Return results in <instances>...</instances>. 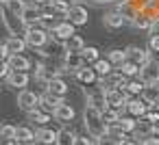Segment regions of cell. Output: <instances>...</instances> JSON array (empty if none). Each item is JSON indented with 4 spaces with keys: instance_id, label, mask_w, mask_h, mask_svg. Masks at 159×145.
<instances>
[{
    "instance_id": "cell-29",
    "label": "cell",
    "mask_w": 159,
    "mask_h": 145,
    "mask_svg": "<svg viewBox=\"0 0 159 145\" xmlns=\"http://www.w3.org/2000/svg\"><path fill=\"white\" fill-rule=\"evenodd\" d=\"M52 9H55V13H59V15L68 18V13H70V9H72V5H70V2H66V0H52Z\"/></svg>"
},
{
    "instance_id": "cell-31",
    "label": "cell",
    "mask_w": 159,
    "mask_h": 145,
    "mask_svg": "<svg viewBox=\"0 0 159 145\" xmlns=\"http://www.w3.org/2000/svg\"><path fill=\"white\" fill-rule=\"evenodd\" d=\"M29 117H31V121H35V123H48L50 121V113L48 110H33V113H29Z\"/></svg>"
},
{
    "instance_id": "cell-5",
    "label": "cell",
    "mask_w": 159,
    "mask_h": 145,
    "mask_svg": "<svg viewBox=\"0 0 159 145\" xmlns=\"http://www.w3.org/2000/svg\"><path fill=\"white\" fill-rule=\"evenodd\" d=\"M139 80H144V85H159V65H155L152 61L144 65L139 72Z\"/></svg>"
},
{
    "instance_id": "cell-15",
    "label": "cell",
    "mask_w": 159,
    "mask_h": 145,
    "mask_svg": "<svg viewBox=\"0 0 159 145\" xmlns=\"http://www.w3.org/2000/svg\"><path fill=\"white\" fill-rule=\"evenodd\" d=\"M63 104V97L61 95H55V93H46V95H42V106L48 110V113H55V108L57 106H61Z\"/></svg>"
},
{
    "instance_id": "cell-50",
    "label": "cell",
    "mask_w": 159,
    "mask_h": 145,
    "mask_svg": "<svg viewBox=\"0 0 159 145\" xmlns=\"http://www.w3.org/2000/svg\"><path fill=\"white\" fill-rule=\"evenodd\" d=\"M29 145H44V143H39V141H35V143H29Z\"/></svg>"
},
{
    "instance_id": "cell-34",
    "label": "cell",
    "mask_w": 159,
    "mask_h": 145,
    "mask_svg": "<svg viewBox=\"0 0 159 145\" xmlns=\"http://www.w3.org/2000/svg\"><path fill=\"white\" fill-rule=\"evenodd\" d=\"M152 128H155V123L146 119V121H139V123H137L135 132H137L139 136H150V134H152Z\"/></svg>"
},
{
    "instance_id": "cell-11",
    "label": "cell",
    "mask_w": 159,
    "mask_h": 145,
    "mask_svg": "<svg viewBox=\"0 0 159 145\" xmlns=\"http://www.w3.org/2000/svg\"><path fill=\"white\" fill-rule=\"evenodd\" d=\"M31 82L29 78V72H11V76L7 78V85L9 87H16V89H26V85Z\"/></svg>"
},
{
    "instance_id": "cell-35",
    "label": "cell",
    "mask_w": 159,
    "mask_h": 145,
    "mask_svg": "<svg viewBox=\"0 0 159 145\" xmlns=\"http://www.w3.org/2000/svg\"><path fill=\"white\" fill-rule=\"evenodd\" d=\"M120 128L124 130V132H135V128H137V121L133 119V117H120Z\"/></svg>"
},
{
    "instance_id": "cell-36",
    "label": "cell",
    "mask_w": 159,
    "mask_h": 145,
    "mask_svg": "<svg viewBox=\"0 0 159 145\" xmlns=\"http://www.w3.org/2000/svg\"><path fill=\"white\" fill-rule=\"evenodd\" d=\"M74 141H76V136H74L70 130H61V132H59L57 145H74Z\"/></svg>"
},
{
    "instance_id": "cell-2",
    "label": "cell",
    "mask_w": 159,
    "mask_h": 145,
    "mask_svg": "<svg viewBox=\"0 0 159 145\" xmlns=\"http://www.w3.org/2000/svg\"><path fill=\"white\" fill-rule=\"evenodd\" d=\"M18 106L26 113H33L42 106V97L35 93V91H29V89H22L18 93Z\"/></svg>"
},
{
    "instance_id": "cell-38",
    "label": "cell",
    "mask_w": 159,
    "mask_h": 145,
    "mask_svg": "<svg viewBox=\"0 0 159 145\" xmlns=\"http://www.w3.org/2000/svg\"><path fill=\"white\" fill-rule=\"evenodd\" d=\"M144 119H148V121H152V123H159V104L148 106V110H146Z\"/></svg>"
},
{
    "instance_id": "cell-24",
    "label": "cell",
    "mask_w": 159,
    "mask_h": 145,
    "mask_svg": "<svg viewBox=\"0 0 159 145\" xmlns=\"http://www.w3.org/2000/svg\"><path fill=\"white\" fill-rule=\"evenodd\" d=\"M83 48H85V41H83V37H79V35H72V37L66 41V50H68V52H83Z\"/></svg>"
},
{
    "instance_id": "cell-6",
    "label": "cell",
    "mask_w": 159,
    "mask_h": 145,
    "mask_svg": "<svg viewBox=\"0 0 159 145\" xmlns=\"http://www.w3.org/2000/svg\"><path fill=\"white\" fill-rule=\"evenodd\" d=\"M63 65H66V72H79L81 67H85V59H83V54L81 52H68L66 50V61H63Z\"/></svg>"
},
{
    "instance_id": "cell-7",
    "label": "cell",
    "mask_w": 159,
    "mask_h": 145,
    "mask_svg": "<svg viewBox=\"0 0 159 145\" xmlns=\"http://www.w3.org/2000/svg\"><path fill=\"white\" fill-rule=\"evenodd\" d=\"M22 24H24V28H29V26H35L39 20H42V11L37 9V5H29L26 9H24V13H22Z\"/></svg>"
},
{
    "instance_id": "cell-22",
    "label": "cell",
    "mask_w": 159,
    "mask_h": 145,
    "mask_svg": "<svg viewBox=\"0 0 159 145\" xmlns=\"http://www.w3.org/2000/svg\"><path fill=\"white\" fill-rule=\"evenodd\" d=\"M120 72H122L124 76H135V74L142 72V65H139L137 61H133V59H126V61L120 65Z\"/></svg>"
},
{
    "instance_id": "cell-40",
    "label": "cell",
    "mask_w": 159,
    "mask_h": 145,
    "mask_svg": "<svg viewBox=\"0 0 159 145\" xmlns=\"http://www.w3.org/2000/svg\"><path fill=\"white\" fill-rule=\"evenodd\" d=\"M102 117H105V121H107L109 126L120 121V115H118V110H116V108H107V110H102Z\"/></svg>"
},
{
    "instance_id": "cell-19",
    "label": "cell",
    "mask_w": 159,
    "mask_h": 145,
    "mask_svg": "<svg viewBox=\"0 0 159 145\" xmlns=\"http://www.w3.org/2000/svg\"><path fill=\"white\" fill-rule=\"evenodd\" d=\"M9 63H11L13 72H29V69H31V61H29L26 56H22V54H13V56L9 59Z\"/></svg>"
},
{
    "instance_id": "cell-16",
    "label": "cell",
    "mask_w": 159,
    "mask_h": 145,
    "mask_svg": "<svg viewBox=\"0 0 159 145\" xmlns=\"http://www.w3.org/2000/svg\"><path fill=\"white\" fill-rule=\"evenodd\" d=\"M37 141L44 143V145H57L59 132H55V130H50V128H42V130H37Z\"/></svg>"
},
{
    "instance_id": "cell-27",
    "label": "cell",
    "mask_w": 159,
    "mask_h": 145,
    "mask_svg": "<svg viewBox=\"0 0 159 145\" xmlns=\"http://www.w3.org/2000/svg\"><path fill=\"white\" fill-rule=\"evenodd\" d=\"M107 59L113 63V65H122L126 59H129V54H126V50H109V54H107Z\"/></svg>"
},
{
    "instance_id": "cell-45",
    "label": "cell",
    "mask_w": 159,
    "mask_h": 145,
    "mask_svg": "<svg viewBox=\"0 0 159 145\" xmlns=\"http://www.w3.org/2000/svg\"><path fill=\"white\" fill-rule=\"evenodd\" d=\"M150 33H152V35H159V20H155V22H152V28H150Z\"/></svg>"
},
{
    "instance_id": "cell-17",
    "label": "cell",
    "mask_w": 159,
    "mask_h": 145,
    "mask_svg": "<svg viewBox=\"0 0 159 145\" xmlns=\"http://www.w3.org/2000/svg\"><path fill=\"white\" fill-rule=\"evenodd\" d=\"M5 44L11 48V52H13V54L24 52V50H26V46H29V44H26V39H24V37H18V35H9V39H7Z\"/></svg>"
},
{
    "instance_id": "cell-42",
    "label": "cell",
    "mask_w": 159,
    "mask_h": 145,
    "mask_svg": "<svg viewBox=\"0 0 159 145\" xmlns=\"http://www.w3.org/2000/svg\"><path fill=\"white\" fill-rule=\"evenodd\" d=\"M148 48H150V52H159V35H152V37H150Z\"/></svg>"
},
{
    "instance_id": "cell-21",
    "label": "cell",
    "mask_w": 159,
    "mask_h": 145,
    "mask_svg": "<svg viewBox=\"0 0 159 145\" xmlns=\"http://www.w3.org/2000/svg\"><path fill=\"white\" fill-rule=\"evenodd\" d=\"M152 22H155V20H152L148 13H137L135 20H133V26L139 28V31H150V28H152Z\"/></svg>"
},
{
    "instance_id": "cell-20",
    "label": "cell",
    "mask_w": 159,
    "mask_h": 145,
    "mask_svg": "<svg viewBox=\"0 0 159 145\" xmlns=\"http://www.w3.org/2000/svg\"><path fill=\"white\" fill-rule=\"evenodd\" d=\"M96 69L94 67H81L79 72H76V78L83 82V85H94L96 82Z\"/></svg>"
},
{
    "instance_id": "cell-44",
    "label": "cell",
    "mask_w": 159,
    "mask_h": 145,
    "mask_svg": "<svg viewBox=\"0 0 159 145\" xmlns=\"http://www.w3.org/2000/svg\"><path fill=\"white\" fill-rule=\"evenodd\" d=\"M74 145H92V141H89L87 136H76V141H74Z\"/></svg>"
},
{
    "instance_id": "cell-49",
    "label": "cell",
    "mask_w": 159,
    "mask_h": 145,
    "mask_svg": "<svg viewBox=\"0 0 159 145\" xmlns=\"http://www.w3.org/2000/svg\"><path fill=\"white\" fill-rule=\"evenodd\" d=\"M94 2H113V0H94Z\"/></svg>"
},
{
    "instance_id": "cell-8",
    "label": "cell",
    "mask_w": 159,
    "mask_h": 145,
    "mask_svg": "<svg viewBox=\"0 0 159 145\" xmlns=\"http://www.w3.org/2000/svg\"><path fill=\"white\" fill-rule=\"evenodd\" d=\"M102 24H105L107 28L116 31V28H122V26L126 24V18H124L120 11H109V13L102 15Z\"/></svg>"
},
{
    "instance_id": "cell-25",
    "label": "cell",
    "mask_w": 159,
    "mask_h": 145,
    "mask_svg": "<svg viewBox=\"0 0 159 145\" xmlns=\"http://www.w3.org/2000/svg\"><path fill=\"white\" fill-rule=\"evenodd\" d=\"M111 61L107 59V61H102V59H98L96 63H94V69H96V74L100 76V78H107V76H111Z\"/></svg>"
},
{
    "instance_id": "cell-9",
    "label": "cell",
    "mask_w": 159,
    "mask_h": 145,
    "mask_svg": "<svg viewBox=\"0 0 159 145\" xmlns=\"http://www.w3.org/2000/svg\"><path fill=\"white\" fill-rule=\"evenodd\" d=\"M74 115H76V110H74V106L72 104H61V106H57L55 108V113H52V117L57 119V121H61V123H68V121H72L74 119Z\"/></svg>"
},
{
    "instance_id": "cell-32",
    "label": "cell",
    "mask_w": 159,
    "mask_h": 145,
    "mask_svg": "<svg viewBox=\"0 0 159 145\" xmlns=\"http://www.w3.org/2000/svg\"><path fill=\"white\" fill-rule=\"evenodd\" d=\"M16 132H18V126L5 123L2 130H0V136H2V141H16Z\"/></svg>"
},
{
    "instance_id": "cell-47",
    "label": "cell",
    "mask_w": 159,
    "mask_h": 145,
    "mask_svg": "<svg viewBox=\"0 0 159 145\" xmlns=\"http://www.w3.org/2000/svg\"><path fill=\"white\" fill-rule=\"evenodd\" d=\"M120 145H137V143H135V141H129V139H122Z\"/></svg>"
},
{
    "instance_id": "cell-18",
    "label": "cell",
    "mask_w": 159,
    "mask_h": 145,
    "mask_svg": "<svg viewBox=\"0 0 159 145\" xmlns=\"http://www.w3.org/2000/svg\"><path fill=\"white\" fill-rule=\"evenodd\" d=\"M16 141H20V143H33V141H37V132H33L29 126H18Z\"/></svg>"
},
{
    "instance_id": "cell-33",
    "label": "cell",
    "mask_w": 159,
    "mask_h": 145,
    "mask_svg": "<svg viewBox=\"0 0 159 145\" xmlns=\"http://www.w3.org/2000/svg\"><path fill=\"white\" fill-rule=\"evenodd\" d=\"M144 80H131L129 85H126V93L129 95H142V91H144Z\"/></svg>"
},
{
    "instance_id": "cell-37",
    "label": "cell",
    "mask_w": 159,
    "mask_h": 145,
    "mask_svg": "<svg viewBox=\"0 0 159 145\" xmlns=\"http://www.w3.org/2000/svg\"><path fill=\"white\" fill-rule=\"evenodd\" d=\"M39 24H42V28H46V31H55L59 22L55 20V15H42V20H39Z\"/></svg>"
},
{
    "instance_id": "cell-1",
    "label": "cell",
    "mask_w": 159,
    "mask_h": 145,
    "mask_svg": "<svg viewBox=\"0 0 159 145\" xmlns=\"http://www.w3.org/2000/svg\"><path fill=\"white\" fill-rule=\"evenodd\" d=\"M83 123H85V130H87V134L89 136H94V139H98V136H102V134H107V130H109V123L105 121V117H102V110L100 108H96L94 104H85V108H83Z\"/></svg>"
},
{
    "instance_id": "cell-26",
    "label": "cell",
    "mask_w": 159,
    "mask_h": 145,
    "mask_svg": "<svg viewBox=\"0 0 159 145\" xmlns=\"http://www.w3.org/2000/svg\"><path fill=\"white\" fill-rule=\"evenodd\" d=\"M55 78H59V74H57L55 69L44 67V65H39V67H37V80H44V82L48 85V82H50V80H55Z\"/></svg>"
},
{
    "instance_id": "cell-39",
    "label": "cell",
    "mask_w": 159,
    "mask_h": 145,
    "mask_svg": "<svg viewBox=\"0 0 159 145\" xmlns=\"http://www.w3.org/2000/svg\"><path fill=\"white\" fill-rule=\"evenodd\" d=\"M96 145H120V139H116L113 134H102V136H98L96 139Z\"/></svg>"
},
{
    "instance_id": "cell-4",
    "label": "cell",
    "mask_w": 159,
    "mask_h": 145,
    "mask_svg": "<svg viewBox=\"0 0 159 145\" xmlns=\"http://www.w3.org/2000/svg\"><path fill=\"white\" fill-rule=\"evenodd\" d=\"M72 35H74V24H72L70 20H68V22H59L57 28L52 31V37H55V41H59V44H66Z\"/></svg>"
},
{
    "instance_id": "cell-28",
    "label": "cell",
    "mask_w": 159,
    "mask_h": 145,
    "mask_svg": "<svg viewBox=\"0 0 159 145\" xmlns=\"http://www.w3.org/2000/svg\"><path fill=\"white\" fill-rule=\"evenodd\" d=\"M29 5L24 2V0H11V2L7 5V9H9V13H13L16 18H22V13H24V9H26Z\"/></svg>"
},
{
    "instance_id": "cell-10",
    "label": "cell",
    "mask_w": 159,
    "mask_h": 145,
    "mask_svg": "<svg viewBox=\"0 0 159 145\" xmlns=\"http://www.w3.org/2000/svg\"><path fill=\"white\" fill-rule=\"evenodd\" d=\"M68 18H70V22L74 26H85L87 24V9L85 7H79V5H72Z\"/></svg>"
},
{
    "instance_id": "cell-3",
    "label": "cell",
    "mask_w": 159,
    "mask_h": 145,
    "mask_svg": "<svg viewBox=\"0 0 159 145\" xmlns=\"http://www.w3.org/2000/svg\"><path fill=\"white\" fill-rule=\"evenodd\" d=\"M24 39L31 48H44L48 41V31L46 28H37V26H29L24 33Z\"/></svg>"
},
{
    "instance_id": "cell-48",
    "label": "cell",
    "mask_w": 159,
    "mask_h": 145,
    "mask_svg": "<svg viewBox=\"0 0 159 145\" xmlns=\"http://www.w3.org/2000/svg\"><path fill=\"white\" fill-rule=\"evenodd\" d=\"M0 2H2V7H7V5L11 2V0H0Z\"/></svg>"
},
{
    "instance_id": "cell-30",
    "label": "cell",
    "mask_w": 159,
    "mask_h": 145,
    "mask_svg": "<svg viewBox=\"0 0 159 145\" xmlns=\"http://www.w3.org/2000/svg\"><path fill=\"white\" fill-rule=\"evenodd\" d=\"M83 59H85V63H96L100 56H98V48H94V46H85L83 48Z\"/></svg>"
},
{
    "instance_id": "cell-23",
    "label": "cell",
    "mask_w": 159,
    "mask_h": 145,
    "mask_svg": "<svg viewBox=\"0 0 159 145\" xmlns=\"http://www.w3.org/2000/svg\"><path fill=\"white\" fill-rule=\"evenodd\" d=\"M46 87H48V91H50V93H55V95H61V97L68 93V85H66V80H61V78H55V80H50Z\"/></svg>"
},
{
    "instance_id": "cell-12",
    "label": "cell",
    "mask_w": 159,
    "mask_h": 145,
    "mask_svg": "<svg viewBox=\"0 0 159 145\" xmlns=\"http://www.w3.org/2000/svg\"><path fill=\"white\" fill-rule=\"evenodd\" d=\"M146 110H148V106H146L144 100H129L126 102V113L131 117H144Z\"/></svg>"
},
{
    "instance_id": "cell-43",
    "label": "cell",
    "mask_w": 159,
    "mask_h": 145,
    "mask_svg": "<svg viewBox=\"0 0 159 145\" xmlns=\"http://www.w3.org/2000/svg\"><path fill=\"white\" fill-rule=\"evenodd\" d=\"M142 145H159V136H155V134H150V136H144Z\"/></svg>"
},
{
    "instance_id": "cell-41",
    "label": "cell",
    "mask_w": 159,
    "mask_h": 145,
    "mask_svg": "<svg viewBox=\"0 0 159 145\" xmlns=\"http://www.w3.org/2000/svg\"><path fill=\"white\" fill-rule=\"evenodd\" d=\"M0 56H2V61H9L13 56V52H11V48L7 44H2V48H0Z\"/></svg>"
},
{
    "instance_id": "cell-13",
    "label": "cell",
    "mask_w": 159,
    "mask_h": 145,
    "mask_svg": "<svg viewBox=\"0 0 159 145\" xmlns=\"http://www.w3.org/2000/svg\"><path fill=\"white\" fill-rule=\"evenodd\" d=\"M139 97H142V100H144L148 106H152V104H159V85H146Z\"/></svg>"
},
{
    "instance_id": "cell-46",
    "label": "cell",
    "mask_w": 159,
    "mask_h": 145,
    "mask_svg": "<svg viewBox=\"0 0 159 145\" xmlns=\"http://www.w3.org/2000/svg\"><path fill=\"white\" fill-rule=\"evenodd\" d=\"M33 5H52V0H33Z\"/></svg>"
},
{
    "instance_id": "cell-14",
    "label": "cell",
    "mask_w": 159,
    "mask_h": 145,
    "mask_svg": "<svg viewBox=\"0 0 159 145\" xmlns=\"http://www.w3.org/2000/svg\"><path fill=\"white\" fill-rule=\"evenodd\" d=\"M126 54H129V59H133V61H137V63H139L142 67L150 63V54H148L146 50H142V48H137V46H131V48L126 50Z\"/></svg>"
}]
</instances>
